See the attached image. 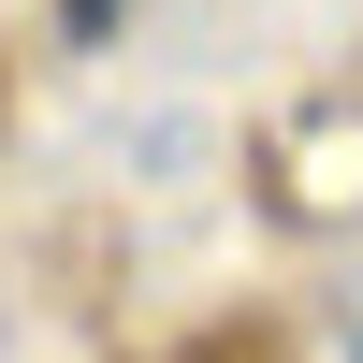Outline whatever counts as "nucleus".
<instances>
[{
    "label": "nucleus",
    "instance_id": "1",
    "mask_svg": "<svg viewBox=\"0 0 363 363\" xmlns=\"http://www.w3.org/2000/svg\"><path fill=\"white\" fill-rule=\"evenodd\" d=\"M116 29H131V0H58V44H73V58H102Z\"/></svg>",
    "mask_w": 363,
    "mask_h": 363
}]
</instances>
